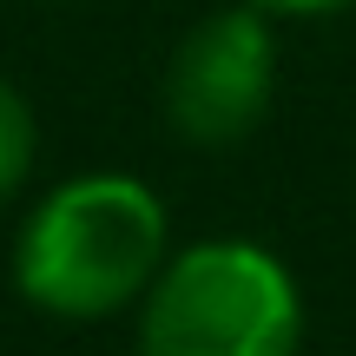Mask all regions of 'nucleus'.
<instances>
[{
  "label": "nucleus",
  "instance_id": "7ed1b4c3",
  "mask_svg": "<svg viewBox=\"0 0 356 356\" xmlns=\"http://www.w3.org/2000/svg\"><path fill=\"white\" fill-rule=\"evenodd\" d=\"M270 86H277L270 13L238 0L204 13L178 40L165 66V119L185 145H238L270 113Z\"/></svg>",
  "mask_w": 356,
  "mask_h": 356
},
{
  "label": "nucleus",
  "instance_id": "20e7f679",
  "mask_svg": "<svg viewBox=\"0 0 356 356\" xmlns=\"http://www.w3.org/2000/svg\"><path fill=\"white\" fill-rule=\"evenodd\" d=\"M33 152H40V119L26 106V92L0 79V204L20 198L26 172H33Z\"/></svg>",
  "mask_w": 356,
  "mask_h": 356
},
{
  "label": "nucleus",
  "instance_id": "f03ea898",
  "mask_svg": "<svg viewBox=\"0 0 356 356\" xmlns=\"http://www.w3.org/2000/svg\"><path fill=\"white\" fill-rule=\"evenodd\" d=\"M297 277L251 238H204L172 251L139 297V356H297Z\"/></svg>",
  "mask_w": 356,
  "mask_h": 356
},
{
  "label": "nucleus",
  "instance_id": "39448f33",
  "mask_svg": "<svg viewBox=\"0 0 356 356\" xmlns=\"http://www.w3.org/2000/svg\"><path fill=\"white\" fill-rule=\"evenodd\" d=\"M251 7H264V13H337L343 0H251Z\"/></svg>",
  "mask_w": 356,
  "mask_h": 356
},
{
  "label": "nucleus",
  "instance_id": "f257e3e1",
  "mask_svg": "<svg viewBox=\"0 0 356 356\" xmlns=\"http://www.w3.org/2000/svg\"><path fill=\"white\" fill-rule=\"evenodd\" d=\"M165 204L126 172H79L26 211L13 238V291L60 323L139 310L165 270Z\"/></svg>",
  "mask_w": 356,
  "mask_h": 356
}]
</instances>
